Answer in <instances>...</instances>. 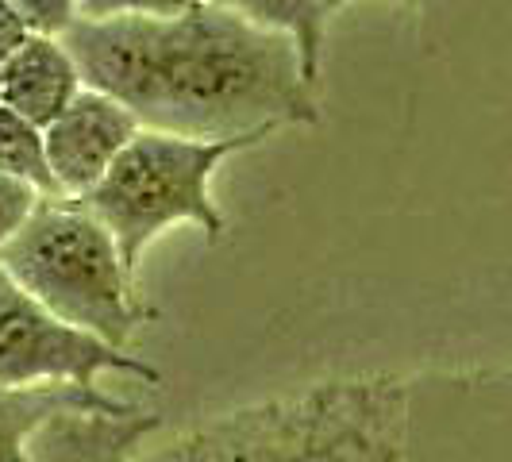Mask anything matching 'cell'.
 <instances>
[{"mask_svg": "<svg viewBox=\"0 0 512 462\" xmlns=\"http://www.w3.org/2000/svg\"><path fill=\"white\" fill-rule=\"evenodd\" d=\"M85 89L124 104L139 128L235 139L312 128L320 85L297 47L216 4L174 20H77L62 35Z\"/></svg>", "mask_w": 512, "mask_h": 462, "instance_id": "1", "label": "cell"}, {"mask_svg": "<svg viewBox=\"0 0 512 462\" xmlns=\"http://www.w3.org/2000/svg\"><path fill=\"white\" fill-rule=\"evenodd\" d=\"M412 401L401 374L324 378L205 416L124 462H412Z\"/></svg>", "mask_w": 512, "mask_h": 462, "instance_id": "2", "label": "cell"}, {"mask_svg": "<svg viewBox=\"0 0 512 462\" xmlns=\"http://www.w3.org/2000/svg\"><path fill=\"white\" fill-rule=\"evenodd\" d=\"M0 270L58 320L131 351L154 308L139 297L112 235L66 197H39L20 231L0 247Z\"/></svg>", "mask_w": 512, "mask_h": 462, "instance_id": "3", "label": "cell"}, {"mask_svg": "<svg viewBox=\"0 0 512 462\" xmlns=\"http://www.w3.org/2000/svg\"><path fill=\"white\" fill-rule=\"evenodd\" d=\"M258 143H266V135L189 139L139 128V135L108 166V174L81 197V208L112 235L135 278L154 239L178 224H193L208 243H220L228 235V216L212 197V178L228 158Z\"/></svg>", "mask_w": 512, "mask_h": 462, "instance_id": "4", "label": "cell"}, {"mask_svg": "<svg viewBox=\"0 0 512 462\" xmlns=\"http://www.w3.org/2000/svg\"><path fill=\"white\" fill-rule=\"evenodd\" d=\"M104 374L135 378L143 385L162 382L154 362L58 320L0 270V389H101L97 382Z\"/></svg>", "mask_w": 512, "mask_h": 462, "instance_id": "5", "label": "cell"}, {"mask_svg": "<svg viewBox=\"0 0 512 462\" xmlns=\"http://www.w3.org/2000/svg\"><path fill=\"white\" fill-rule=\"evenodd\" d=\"M139 135V120L124 104L97 89H81L51 124L43 128V151L51 170L54 193L66 201H81L120 151Z\"/></svg>", "mask_w": 512, "mask_h": 462, "instance_id": "6", "label": "cell"}, {"mask_svg": "<svg viewBox=\"0 0 512 462\" xmlns=\"http://www.w3.org/2000/svg\"><path fill=\"white\" fill-rule=\"evenodd\" d=\"M81 74L58 35H27L0 70V104L31 128H47L81 93Z\"/></svg>", "mask_w": 512, "mask_h": 462, "instance_id": "7", "label": "cell"}, {"mask_svg": "<svg viewBox=\"0 0 512 462\" xmlns=\"http://www.w3.org/2000/svg\"><path fill=\"white\" fill-rule=\"evenodd\" d=\"M135 405L108 397L104 389L39 385V389H0V462H35L31 443L70 416H120Z\"/></svg>", "mask_w": 512, "mask_h": 462, "instance_id": "8", "label": "cell"}, {"mask_svg": "<svg viewBox=\"0 0 512 462\" xmlns=\"http://www.w3.org/2000/svg\"><path fill=\"white\" fill-rule=\"evenodd\" d=\"M212 4L239 16V20H247V24L262 27V31H274V35L289 39L297 47L305 77L312 85H320L324 47H328V20H332L328 0H212Z\"/></svg>", "mask_w": 512, "mask_h": 462, "instance_id": "9", "label": "cell"}, {"mask_svg": "<svg viewBox=\"0 0 512 462\" xmlns=\"http://www.w3.org/2000/svg\"><path fill=\"white\" fill-rule=\"evenodd\" d=\"M0 178L20 181L35 189L39 197H58L54 193L51 170H47V151H43V131L31 128L16 112L0 104Z\"/></svg>", "mask_w": 512, "mask_h": 462, "instance_id": "10", "label": "cell"}, {"mask_svg": "<svg viewBox=\"0 0 512 462\" xmlns=\"http://www.w3.org/2000/svg\"><path fill=\"white\" fill-rule=\"evenodd\" d=\"M212 0H81L77 20H120V16H139V20H174L185 12H197Z\"/></svg>", "mask_w": 512, "mask_h": 462, "instance_id": "11", "label": "cell"}, {"mask_svg": "<svg viewBox=\"0 0 512 462\" xmlns=\"http://www.w3.org/2000/svg\"><path fill=\"white\" fill-rule=\"evenodd\" d=\"M8 8L24 20L31 35H62L77 24L81 0H8Z\"/></svg>", "mask_w": 512, "mask_h": 462, "instance_id": "12", "label": "cell"}, {"mask_svg": "<svg viewBox=\"0 0 512 462\" xmlns=\"http://www.w3.org/2000/svg\"><path fill=\"white\" fill-rule=\"evenodd\" d=\"M35 205H39V193L35 189H27L20 181L0 178V247L20 231V224L31 216Z\"/></svg>", "mask_w": 512, "mask_h": 462, "instance_id": "13", "label": "cell"}, {"mask_svg": "<svg viewBox=\"0 0 512 462\" xmlns=\"http://www.w3.org/2000/svg\"><path fill=\"white\" fill-rule=\"evenodd\" d=\"M27 35V24L8 8V0H0V70L8 66V58L20 51V43H24Z\"/></svg>", "mask_w": 512, "mask_h": 462, "instance_id": "14", "label": "cell"}, {"mask_svg": "<svg viewBox=\"0 0 512 462\" xmlns=\"http://www.w3.org/2000/svg\"><path fill=\"white\" fill-rule=\"evenodd\" d=\"M347 4H351V0H328V8H332V12H339V8H347Z\"/></svg>", "mask_w": 512, "mask_h": 462, "instance_id": "15", "label": "cell"}]
</instances>
